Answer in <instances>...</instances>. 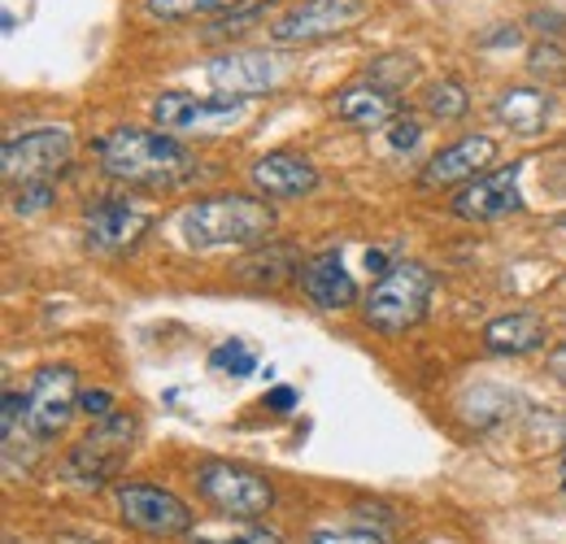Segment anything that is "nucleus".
<instances>
[{"label": "nucleus", "instance_id": "20e7f679", "mask_svg": "<svg viewBox=\"0 0 566 544\" xmlns=\"http://www.w3.org/2000/svg\"><path fill=\"white\" fill-rule=\"evenodd\" d=\"M136 436H140V422H136L132 414H109V418H101V422L71 449V458H66V479L78 483V488H101V483H109V479L123 471V462H127Z\"/></svg>", "mask_w": 566, "mask_h": 544}, {"label": "nucleus", "instance_id": "bb28decb", "mask_svg": "<svg viewBox=\"0 0 566 544\" xmlns=\"http://www.w3.org/2000/svg\"><path fill=\"white\" fill-rule=\"evenodd\" d=\"M310 544H384V536L366 527H349V532H314Z\"/></svg>", "mask_w": 566, "mask_h": 544}, {"label": "nucleus", "instance_id": "6ab92c4d", "mask_svg": "<svg viewBox=\"0 0 566 544\" xmlns=\"http://www.w3.org/2000/svg\"><path fill=\"white\" fill-rule=\"evenodd\" d=\"M493 114L518 136H536L545 132V118H549V92H536V87H510L501 92L493 105Z\"/></svg>", "mask_w": 566, "mask_h": 544}, {"label": "nucleus", "instance_id": "a211bd4d", "mask_svg": "<svg viewBox=\"0 0 566 544\" xmlns=\"http://www.w3.org/2000/svg\"><path fill=\"white\" fill-rule=\"evenodd\" d=\"M549 336L545 318L541 314H501L484 327V344L489 353H501V357H523V353H536Z\"/></svg>", "mask_w": 566, "mask_h": 544}, {"label": "nucleus", "instance_id": "2eb2a0df", "mask_svg": "<svg viewBox=\"0 0 566 544\" xmlns=\"http://www.w3.org/2000/svg\"><path fill=\"white\" fill-rule=\"evenodd\" d=\"M275 79H280V70H275V62L266 53H227V57L210 62V83L222 96L249 101V96L271 92Z\"/></svg>", "mask_w": 566, "mask_h": 544}, {"label": "nucleus", "instance_id": "f257e3e1", "mask_svg": "<svg viewBox=\"0 0 566 544\" xmlns=\"http://www.w3.org/2000/svg\"><path fill=\"white\" fill-rule=\"evenodd\" d=\"M175 231H179V244L192 249V253H206V249H249V244L271 240L275 209L266 201H258V197L222 192V197L184 205L179 218H175Z\"/></svg>", "mask_w": 566, "mask_h": 544}, {"label": "nucleus", "instance_id": "2f4dec72", "mask_svg": "<svg viewBox=\"0 0 566 544\" xmlns=\"http://www.w3.org/2000/svg\"><path fill=\"white\" fill-rule=\"evenodd\" d=\"M266 406L275 409V414H287V409L296 406V388L283 384V388H275V393H266Z\"/></svg>", "mask_w": 566, "mask_h": 544}, {"label": "nucleus", "instance_id": "b1692460", "mask_svg": "<svg viewBox=\"0 0 566 544\" xmlns=\"http://www.w3.org/2000/svg\"><path fill=\"white\" fill-rule=\"evenodd\" d=\"M188 544H280V536L266 532V527H231V532H227V527H210V532H206V527H201V532L192 527V532H188Z\"/></svg>", "mask_w": 566, "mask_h": 544}, {"label": "nucleus", "instance_id": "cd10ccee", "mask_svg": "<svg viewBox=\"0 0 566 544\" xmlns=\"http://www.w3.org/2000/svg\"><path fill=\"white\" fill-rule=\"evenodd\" d=\"M388 139H392V148H397V153H410V148L423 139V127H419L415 118H392V127H388Z\"/></svg>", "mask_w": 566, "mask_h": 544}, {"label": "nucleus", "instance_id": "1a4fd4ad", "mask_svg": "<svg viewBox=\"0 0 566 544\" xmlns=\"http://www.w3.org/2000/svg\"><path fill=\"white\" fill-rule=\"evenodd\" d=\"M74 409H78V384H74L71 366L35 370V379L27 388V431L35 440H49L71 422Z\"/></svg>", "mask_w": 566, "mask_h": 544}, {"label": "nucleus", "instance_id": "9b49d317", "mask_svg": "<svg viewBox=\"0 0 566 544\" xmlns=\"http://www.w3.org/2000/svg\"><path fill=\"white\" fill-rule=\"evenodd\" d=\"M496 161V139L493 136H462L458 144L440 148L423 166V188H453V184H475L489 175Z\"/></svg>", "mask_w": 566, "mask_h": 544}, {"label": "nucleus", "instance_id": "aec40b11", "mask_svg": "<svg viewBox=\"0 0 566 544\" xmlns=\"http://www.w3.org/2000/svg\"><path fill=\"white\" fill-rule=\"evenodd\" d=\"M235 274H240L244 283H253V287H280L292 274H301V253L287 249V244H266L262 253L244 258V262L235 266Z\"/></svg>", "mask_w": 566, "mask_h": 544}, {"label": "nucleus", "instance_id": "72a5a7b5", "mask_svg": "<svg viewBox=\"0 0 566 544\" xmlns=\"http://www.w3.org/2000/svg\"><path fill=\"white\" fill-rule=\"evenodd\" d=\"M563 492H566V458H563Z\"/></svg>", "mask_w": 566, "mask_h": 544}, {"label": "nucleus", "instance_id": "6e6552de", "mask_svg": "<svg viewBox=\"0 0 566 544\" xmlns=\"http://www.w3.org/2000/svg\"><path fill=\"white\" fill-rule=\"evenodd\" d=\"M366 0H305L296 9H287L280 22L271 27L275 44H314V40H332L340 31H349L361 22Z\"/></svg>", "mask_w": 566, "mask_h": 544}, {"label": "nucleus", "instance_id": "f03ea898", "mask_svg": "<svg viewBox=\"0 0 566 544\" xmlns=\"http://www.w3.org/2000/svg\"><path fill=\"white\" fill-rule=\"evenodd\" d=\"M96 157L109 179L132 188H175L197 166V157L179 139L144 132V127H118L105 139H96Z\"/></svg>", "mask_w": 566, "mask_h": 544}, {"label": "nucleus", "instance_id": "7ed1b4c3", "mask_svg": "<svg viewBox=\"0 0 566 544\" xmlns=\"http://www.w3.org/2000/svg\"><path fill=\"white\" fill-rule=\"evenodd\" d=\"M431 287H436V279H431L427 266H419V262H397L392 271L370 287V296H366V305H361V310H366V323H370L375 332H384V336L410 332L427 314Z\"/></svg>", "mask_w": 566, "mask_h": 544}, {"label": "nucleus", "instance_id": "7c9ffc66", "mask_svg": "<svg viewBox=\"0 0 566 544\" xmlns=\"http://www.w3.org/2000/svg\"><path fill=\"white\" fill-rule=\"evenodd\" d=\"M262 13H266V4H253V9H244V13H231V18H227L218 31H244V27H249V22H258Z\"/></svg>", "mask_w": 566, "mask_h": 544}, {"label": "nucleus", "instance_id": "473e14b6", "mask_svg": "<svg viewBox=\"0 0 566 544\" xmlns=\"http://www.w3.org/2000/svg\"><path fill=\"white\" fill-rule=\"evenodd\" d=\"M549 370H554V379H558V384H566V344L549 353Z\"/></svg>", "mask_w": 566, "mask_h": 544}, {"label": "nucleus", "instance_id": "f8f14e48", "mask_svg": "<svg viewBox=\"0 0 566 544\" xmlns=\"http://www.w3.org/2000/svg\"><path fill=\"white\" fill-rule=\"evenodd\" d=\"M249 179H253V188L262 197H275V201H296V197H310L318 188L314 161L296 157V153H266V157H258Z\"/></svg>", "mask_w": 566, "mask_h": 544}, {"label": "nucleus", "instance_id": "c756f323", "mask_svg": "<svg viewBox=\"0 0 566 544\" xmlns=\"http://www.w3.org/2000/svg\"><path fill=\"white\" fill-rule=\"evenodd\" d=\"M532 66L541 70V74H545V70H554V74H563L566 62H563V53H558L554 44H545V49H536V62H532Z\"/></svg>", "mask_w": 566, "mask_h": 544}, {"label": "nucleus", "instance_id": "5701e85b", "mask_svg": "<svg viewBox=\"0 0 566 544\" xmlns=\"http://www.w3.org/2000/svg\"><path fill=\"white\" fill-rule=\"evenodd\" d=\"M210 370L231 375V379H244V375L258 370V357H253V348H249L244 341H227L210 353Z\"/></svg>", "mask_w": 566, "mask_h": 544}, {"label": "nucleus", "instance_id": "9d476101", "mask_svg": "<svg viewBox=\"0 0 566 544\" xmlns=\"http://www.w3.org/2000/svg\"><path fill=\"white\" fill-rule=\"evenodd\" d=\"M244 109L240 96H192V92H161L153 101V123L166 132H197V127H227Z\"/></svg>", "mask_w": 566, "mask_h": 544}, {"label": "nucleus", "instance_id": "393cba45", "mask_svg": "<svg viewBox=\"0 0 566 544\" xmlns=\"http://www.w3.org/2000/svg\"><path fill=\"white\" fill-rule=\"evenodd\" d=\"M419 74V66L410 62V57H401V53H392V57H384L379 66L370 70V83H379V87H388V92H397V87H406L410 79Z\"/></svg>", "mask_w": 566, "mask_h": 544}, {"label": "nucleus", "instance_id": "423d86ee", "mask_svg": "<svg viewBox=\"0 0 566 544\" xmlns=\"http://www.w3.org/2000/svg\"><path fill=\"white\" fill-rule=\"evenodd\" d=\"M114 505H118V519L127 527L144 532V536H188L192 532V510L166 488L118 483L114 488Z\"/></svg>", "mask_w": 566, "mask_h": 544}, {"label": "nucleus", "instance_id": "c85d7f7f", "mask_svg": "<svg viewBox=\"0 0 566 544\" xmlns=\"http://www.w3.org/2000/svg\"><path fill=\"white\" fill-rule=\"evenodd\" d=\"M78 409H83L87 418H109V414H114V393H105V388L83 393V397H78Z\"/></svg>", "mask_w": 566, "mask_h": 544}, {"label": "nucleus", "instance_id": "a878e982", "mask_svg": "<svg viewBox=\"0 0 566 544\" xmlns=\"http://www.w3.org/2000/svg\"><path fill=\"white\" fill-rule=\"evenodd\" d=\"M53 179H40V184H18L13 188V209L18 213H40V209H49L53 205Z\"/></svg>", "mask_w": 566, "mask_h": 544}, {"label": "nucleus", "instance_id": "ddd939ff", "mask_svg": "<svg viewBox=\"0 0 566 544\" xmlns=\"http://www.w3.org/2000/svg\"><path fill=\"white\" fill-rule=\"evenodd\" d=\"M518 170L523 166H510V170H496V175H484V179L467 184L453 197V213L458 218H471V222H489V218L514 213L523 205V197H518Z\"/></svg>", "mask_w": 566, "mask_h": 544}, {"label": "nucleus", "instance_id": "f3484780", "mask_svg": "<svg viewBox=\"0 0 566 544\" xmlns=\"http://www.w3.org/2000/svg\"><path fill=\"white\" fill-rule=\"evenodd\" d=\"M332 109H336V118H345L349 127L370 132V127H384V123L397 118V96H392L388 87H379V83L366 79V83L340 87V96L332 101Z\"/></svg>", "mask_w": 566, "mask_h": 544}, {"label": "nucleus", "instance_id": "4468645a", "mask_svg": "<svg viewBox=\"0 0 566 544\" xmlns=\"http://www.w3.org/2000/svg\"><path fill=\"white\" fill-rule=\"evenodd\" d=\"M83 227H87V244L92 249H127L140 240V231L148 227V213L140 205L123 201V197H109V201H96L83 213Z\"/></svg>", "mask_w": 566, "mask_h": 544}, {"label": "nucleus", "instance_id": "0eeeda50", "mask_svg": "<svg viewBox=\"0 0 566 544\" xmlns=\"http://www.w3.org/2000/svg\"><path fill=\"white\" fill-rule=\"evenodd\" d=\"M74 153V139L66 127H40V132H27V136L4 139V179L18 188V184H40L49 175H57Z\"/></svg>", "mask_w": 566, "mask_h": 544}, {"label": "nucleus", "instance_id": "39448f33", "mask_svg": "<svg viewBox=\"0 0 566 544\" xmlns=\"http://www.w3.org/2000/svg\"><path fill=\"white\" fill-rule=\"evenodd\" d=\"M192 479H197V492L213 510L222 519H235V523H253L275 505L271 479L249 471V467H235V462H206V467H197Z\"/></svg>", "mask_w": 566, "mask_h": 544}, {"label": "nucleus", "instance_id": "4be33fe9", "mask_svg": "<svg viewBox=\"0 0 566 544\" xmlns=\"http://www.w3.org/2000/svg\"><path fill=\"white\" fill-rule=\"evenodd\" d=\"M423 105L431 118L453 123V118L467 114V87H462L458 79H440V83H431V87L423 92Z\"/></svg>", "mask_w": 566, "mask_h": 544}, {"label": "nucleus", "instance_id": "f704fd0d", "mask_svg": "<svg viewBox=\"0 0 566 544\" xmlns=\"http://www.w3.org/2000/svg\"><path fill=\"white\" fill-rule=\"evenodd\" d=\"M4 544H18V541H4Z\"/></svg>", "mask_w": 566, "mask_h": 544}, {"label": "nucleus", "instance_id": "412c9836", "mask_svg": "<svg viewBox=\"0 0 566 544\" xmlns=\"http://www.w3.org/2000/svg\"><path fill=\"white\" fill-rule=\"evenodd\" d=\"M240 0H144V13L157 22H184V18H201V13H227Z\"/></svg>", "mask_w": 566, "mask_h": 544}, {"label": "nucleus", "instance_id": "dca6fc26", "mask_svg": "<svg viewBox=\"0 0 566 544\" xmlns=\"http://www.w3.org/2000/svg\"><path fill=\"white\" fill-rule=\"evenodd\" d=\"M301 287L310 292V301L318 310H345V305L357 301V283L354 274L345 271V262H340V249L310 258L305 271H301Z\"/></svg>", "mask_w": 566, "mask_h": 544}]
</instances>
